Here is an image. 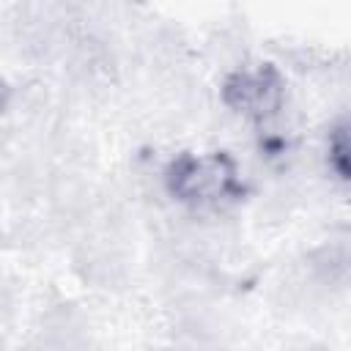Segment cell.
<instances>
[{
  "label": "cell",
  "mask_w": 351,
  "mask_h": 351,
  "mask_svg": "<svg viewBox=\"0 0 351 351\" xmlns=\"http://www.w3.org/2000/svg\"><path fill=\"white\" fill-rule=\"evenodd\" d=\"M167 192L192 208H219L244 195L239 167L225 151L181 154L165 170Z\"/></svg>",
  "instance_id": "cell-1"
},
{
  "label": "cell",
  "mask_w": 351,
  "mask_h": 351,
  "mask_svg": "<svg viewBox=\"0 0 351 351\" xmlns=\"http://www.w3.org/2000/svg\"><path fill=\"white\" fill-rule=\"evenodd\" d=\"M285 99V80L277 66L271 63H250L236 71H230L222 82V101L250 118V121H266L277 115Z\"/></svg>",
  "instance_id": "cell-2"
},
{
  "label": "cell",
  "mask_w": 351,
  "mask_h": 351,
  "mask_svg": "<svg viewBox=\"0 0 351 351\" xmlns=\"http://www.w3.org/2000/svg\"><path fill=\"white\" fill-rule=\"evenodd\" d=\"M326 162L337 178L351 181V118H343L332 126L326 137Z\"/></svg>",
  "instance_id": "cell-3"
}]
</instances>
